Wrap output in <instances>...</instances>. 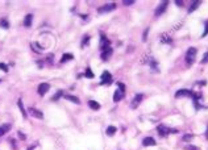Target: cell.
I'll return each instance as SVG.
<instances>
[{
	"mask_svg": "<svg viewBox=\"0 0 208 150\" xmlns=\"http://www.w3.org/2000/svg\"><path fill=\"white\" fill-rule=\"evenodd\" d=\"M117 87L118 88L115 91V94H113V101H120L121 99H123L124 96H125V86H124L121 82H118L117 83Z\"/></svg>",
	"mask_w": 208,
	"mask_h": 150,
	"instance_id": "obj_1",
	"label": "cell"
},
{
	"mask_svg": "<svg viewBox=\"0 0 208 150\" xmlns=\"http://www.w3.org/2000/svg\"><path fill=\"white\" fill-rule=\"evenodd\" d=\"M195 57H196V49L195 47H190L186 53V62L187 65H192L195 62Z\"/></svg>",
	"mask_w": 208,
	"mask_h": 150,
	"instance_id": "obj_2",
	"label": "cell"
},
{
	"mask_svg": "<svg viewBox=\"0 0 208 150\" xmlns=\"http://www.w3.org/2000/svg\"><path fill=\"white\" fill-rule=\"evenodd\" d=\"M142 99H144V95H142V94H138V95H136V96L133 97V100H132V103H130V107H132V109H136V108L138 107L140 104H141Z\"/></svg>",
	"mask_w": 208,
	"mask_h": 150,
	"instance_id": "obj_3",
	"label": "cell"
},
{
	"mask_svg": "<svg viewBox=\"0 0 208 150\" xmlns=\"http://www.w3.org/2000/svg\"><path fill=\"white\" fill-rule=\"evenodd\" d=\"M112 83V75H111L109 71H104L102 74V82L100 84H111Z\"/></svg>",
	"mask_w": 208,
	"mask_h": 150,
	"instance_id": "obj_4",
	"label": "cell"
},
{
	"mask_svg": "<svg viewBox=\"0 0 208 150\" xmlns=\"http://www.w3.org/2000/svg\"><path fill=\"white\" fill-rule=\"evenodd\" d=\"M183 96H194V92L191 91V89H179V91L175 92V97L178 99V97H183Z\"/></svg>",
	"mask_w": 208,
	"mask_h": 150,
	"instance_id": "obj_5",
	"label": "cell"
},
{
	"mask_svg": "<svg viewBox=\"0 0 208 150\" xmlns=\"http://www.w3.org/2000/svg\"><path fill=\"white\" fill-rule=\"evenodd\" d=\"M157 130H158V133H159V136H162V137H165V136H167V134L171 133V129L167 128L166 125H158Z\"/></svg>",
	"mask_w": 208,
	"mask_h": 150,
	"instance_id": "obj_6",
	"label": "cell"
},
{
	"mask_svg": "<svg viewBox=\"0 0 208 150\" xmlns=\"http://www.w3.org/2000/svg\"><path fill=\"white\" fill-rule=\"evenodd\" d=\"M28 112H29V115L33 116V117H36V118H42L44 117V113H42L41 111H38L37 108H33V107L29 108Z\"/></svg>",
	"mask_w": 208,
	"mask_h": 150,
	"instance_id": "obj_7",
	"label": "cell"
},
{
	"mask_svg": "<svg viewBox=\"0 0 208 150\" xmlns=\"http://www.w3.org/2000/svg\"><path fill=\"white\" fill-rule=\"evenodd\" d=\"M49 88H50L49 83H41L38 86V94L41 95V96H44V95H46V92L49 91Z\"/></svg>",
	"mask_w": 208,
	"mask_h": 150,
	"instance_id": "obj_8",
	"label": "cell"
},
{
	"mask_svg": "<svg viewBox=\"0 0 208 150\" xmlns=\"http://www.w3.org/2000/svg\"><path fill=\"white\" fill-rule=\"evenodd\" d=\"M167 4H169L167 1L161 3V4H159V7H158L157 9H155V12H154V13H155V16H161V15H162V13L166 11V8H167Z\"/></svg>",
	"mask_w": 208,
	"mask_h": 150,
	"instance_id": "obj_9",
	"label": "cell"
},
{
	"mask_svg": "<svg viewBox=\"0 0 208 150\" xmlns=\"http://www.w3.org/2000/svg\"><path fill=\"white\" fill-rule=\"evenodd\" d=\"M100 36H102V42H100V49H102V50L108 49V47H109V45H111V42L108 41V38L104 36V34H100Z\"/></svg>",
	"mask_w": 208,
	"mask_h": 150,
	"instance_id": "obj_10",
	"label": "cell"
},
{
	"mask_svg": "<svg viewBox=\"0 0 208 150\" xmlns=\"http://www.w3.org/2000/svg\"><path fill=\"white\" fill-rule=\"evenodd\" d=\"M115 8H116V4H108V5H104V7H100L99 9H97V12H99V13L111 12V11H113Z\"/></svg>",
	"mask_w": 208,
	"mask_h": 150,
	"instance_id": "obj_11",
	"label": "cell"
},
{
	"mask_svg": "<svg viewBox=\"0 0 208 150\" xmlns=\"http://www.w3.org/2000/svg\"><path fill=\"white\" fill-rule=\"evenodd\" d=\"M142 145H144V146H155L157 142H155V139L153 138V137H146V138H144V141H142Z\"/></svg>",
	"mask_w": 208,
	"mask_h": 150,
	"instance_id": "obj_12",
	"label": "cell"
},
{
	"mask_svg": "<svg viewBox=\"0 0 208 150\" xmlns=\"http://www.w3.org/2000/svg\"><path fill=\"white\" fill-rule=\"evenodd\" d=\"M112 53H113L112 47H108V49L103 50V53H102V59H103V61H108V59H109V57L112 55Z\"/></svg>",
	"mask_w": 208,
	"mask_h": 150,
	"instance_id": "obj_13",
	"label": "cell"
},
{
	"mask_svg": "<svg viewBox=\"0 0 208 150\" xmlns=\"http://www.w3.org/2000/svg\"><path fill=\"white\" fill-rule=\"evenodd\" d=\"M32 21H33V15H26L25 18H24V26H26V28H29V26L32 25Z\"/></svg>",
	"mask_w": 208,
	"mask_h": 150,
	"instance_id": "obj_14",
	"label": "cell"
},
{
	"mask_svg": "<svg viewBox=\"0 0 208 150\" xmlns=\"http://www.w3.org/2000/svg\"><path fill=\"white\" fill-rule=\"evenodd\" d=\"M88 107L91 108V109H94V111H99L100 109V104L97 101H95V100H90V101H88Z\"/></svg>",
	"mask_w": 208,
	"mask_h": 150,
	"instance_id": "obj_15",
	"label": "cell"
},
{
	"mask_svg": "<svg viewBox=\"0 0 208 150\" xmlns=\"http://www.w3.org/2000/svg\"><path fill=\"white\" fill-rule=\"evenodd\" d=\"M17 105H18V108H20V111H21V115H23V117L26 118V117H28V113H26L25 109H24V104H23V100H21V99H18Z\"/></svg>",
	"mask_w": 208,
	"mask_h": 150,
	"instance_id": "obj_16",
	"label": "cell"
},
{
	"mask_svg": "<svg viewBox=\"0 0 208 150\" xmlns=\"http://www.w3.org/2000/svg\"><path fill=\"white\" fill-rule=\"evenodd\" d=\"M65 97L68 100V101H74L75 104H80V100H79L76 96H71V95H66Z\"/></svg>",
	"mask_w": 208,
	"mask_h": 150,
	"instance_id": "obj_17",
	"label": "cell"
},
{
	"mask_svg": "<svg viewBox=\"0 0 208 150\" xmlns=\"http://www.w3.org/2000/svg\"><path fill=\"white\" fill-rule=\"evenodd\" d=\"M71 59H74V55L73 54H65L62 58H61V63H65V62L71 61Z\"/></svg>",
	"mask_w": 208,
	"mask_h": 150,
	"instance_id": "obj_18",
	"label": "cell"
},
{
	"mask_svg": "<svg viewBox=\"0 0 208 150\" xmlns=\"http://www.w3.org/2000/svg\"><path fill=\"white\" fill-rule=\"evenodd\" d=\"M116 130H117V129H116V126L111 125V126H108V128H107V134H108V136H113V134L116 133Z\"/></svg>",
	"mask_w": 208,
	"mask_h": 150,
	"instance_id": "obj_19",
	"label": "cell"
},
{
	"mask_svg": "<svg viewBox=\"0 0 208 150\" xmlns=\"http://www.w3.org/2000/svg\"><path fill=\"white\" fill-rule=\"evenodd\" d=\"M9 128H11V126L8 125V124H5V125L0 126V136H3V134H4V133H7V132L9 130Z\"/></svg>",
	"mask_w": 208,
	"mask_h": 150,
	"instance_id": "obj_20",
	"label": "cell"
},
{
	"mask_svg": "<svg viewBox=\"0 0 208 150\" xmlns=\"http://www.w3.org/2000/svg\"><path fill=\"white\" fill-rule=\"evenodd\" d=\"M199 5H200V1H194V3H192V5H191V7H190V8H188V13H191V12H194V11H195V9H196V8H197V7H199Z\"/></svg>",
	"mask_w": 208,
	"mask_h": 150,
	"instance_id": "obj_21",
	"label": "cell"
},
{
	"mask_svg": "<svg viewBox=\"0 0 208 150\" xmlns=\"http://www.w3.org/2000/svg\"><path fill=\"white\" fill-rule=\"evenodd\" d=\"M84 76H86V78H90V79H91V78H94V73L91 71V68H90V67H87V68H86V73H84Z\"/></svg>",
	"mask_w": 208,
	"mask_h": 150,
	"instance_id": "obj_22",
	"label": "cell"
},
{
	"mask_svg": "<svg viewBox=\"0 0 208 150\" xmlns=\"http://www.w3.org/2000/svg\"><path fill=\"white\" fill-rule=\"evenodd\" d=\"M62 95H63V91H58V92H57V94H55V95H54V96H53V97H51V100H53V101H57V100H58V99H59V97H61V96H62Z\"/></svg>",
	"mask_w": 208,
	"mask_h": 150,
	"instance_id": "obj_23",
	"label": "cell"
},
{
	"mask_svg": "<svg viewBox=\"0 0 208 150\" xmlns=\"http://www.w3.org/2000/svg\"><path fill=\"white\" fill-rule=\"evenodd\" d=\"M192 138H194V134H191V133H190V134H184V136H183V141L184 142L191 141Z\"/></svg>",
	"mask_w": 208,
	"mask_h": 150,
	"instance_id": "obj_24",
	"label": "cell"
},
{
	"mask_svg": "<svg viewBox=\"0 0 208 150\" xmlns=\"http://www.w3.org/2000/svg\"><path fill=\"white\" fill-rule=\"evenodd\" d=\"M0 25H1L3 28H8V26H9V24H8V21L5 20V18H1V20H0Z\"/></svg>",
	"mask_w": 208,
	"mask_h": 150,
	"instance_id": "obj_25",
	"label": "cell"
},
{
	"mask_svg": "<svg viewBox=\"0 0 208 150\" xmlns=\"http://www.w3.org/2000/svg\"><path fill=\"white\" fill-rule=\"evenodd\" d=\"M88 41H90V36H88V34H86V36H84V39L82 41V46H87Z\"/></svg>",
	"mask_w": 208,
	"mask_h": 150,
	"instance_id": "obj_26",
	"label": "cell"
},
{
	"mask_svg": "<svg viewBox=\"0 0 208 150\" xmlns=\"http://www.w3.org/2000/svg\"><path fill=\"white\" fill-rule=\"evenodd\" d=\"M208 34V21L204 24V32H203V36L202 37H205Z\"/></svg>",
	"mask_w": 208,
	"mask_h": 150,
	"instance_id": "obj_27",
	"label": "cell"
},
{
	"mask_svg": "<svg viewBox=\"0 0 208 150\" xmlns=\"http://www.w3.org/2000/svg\"><path fill=\"white\" fill-rule=\"evenodd\" d=\"M207 62H208V51L205 53L204 55H203V59H202V63H203V65H204V63H207Z\"/></svg>",
	"mask_w": 208,
	"mask_h": 150,
	"instance_id": "obj_28",
	"label": "cell"
},
{
	"mask_svg": "<svg viewBox=\"0 0 208 150\" xmlns=\"http://www.w3.org/2000/svg\"><path fill=\"white\" fill-rule=\"evenodd\" d=\"M0 70H3L4 73H8V67H7V65H4V63H0Z\"/></svg>",
	"mask_w": 208,
	"mask_h": 150,
	"instance_id": "obj_29",
	"label": "cell"
},
{
	"mask_svg": "<svg viewBox=\"0 0 208 150\" xmlns=\"http://www.w3.org/2000/svg\"><path fill=\"white\" fill-rule=\"evenodd\" d=\"M123 4L124 5H132V4H134V1H133V0H126V1H124Z\"/></svg>",
	"mask_w": 208,
	"mask_h": 150,
	"instance_id": "obj_30",
	"label": "cell"
},
{
	"mask_svg": "<svg viewBox=\"0 0 208 150\" xmlns=\"http://www.w3.org/2000/svg\"><path fill=\"white\" fill-rule=\"evenodd\" d=\"M186 150H199V149H197V147L196 146H191V145H190V146L188 147H187V149Z\"/></svg>",
	"mask_w": 208,
	"mask_h": 150,
	"instance_id": "obj_31",
	"label": "cell"
},
{
	"mask_svg": "<svg viewBox=\"0 0 208 150\" xmlns=\"http://www.w3.org/2000/svg\"><path fill=\"white\" fill-rule=\"evenodd\" d=\"M146 38H147V30H145V32H144V37H142V39H144V41H146Z\"/></svg>",
	"mask_w": 208,
	"mask_h": 150,
	"instance_id": "obj_32",
	"label": "cell"
},
{
	"mask_svg": "<svg viewBox=\"0 0 208 150\" xmlns=\"http://www.w3.org/2000/svg\"><path fill=\"white\" fill-rule=\"evenodd\" d=\"M175 4H176V5H179V7H182V5H183V1H178V0H176Z\"/></svg>",
	"mask_w": 208,
	"mask_h": 150,
	"instance_id": "obj_33",
	"label": "cell"
},
{
	"mask_svg": "<svg viewBox=\"0 0 208 150\" xmlns=\"http://www.w3.org/2000/svg\"><path fill=\"white\" fill-rule=\"evenodd\" d=\"M18 136H20V137H21V138H23V139H24V138H25V136H24V134H23V133H20V132H18Z\"/></svg>",
	"mask_w": 208,
	"mask_h": 150,
	"instance_id": "obj_34",
	"label": "cell"
},
{
	"mask_svg": "<svg viewBox=\"0 0 208 150\" xmlns=\"http://www.w3.org/2000/svg\"><path fill=\"white\" fill-rule=\"evenodd\" d=\"M205 138L208 139V126H207V130H205Z\"/></svg>",
	"mask_w": 208,
	"mask_h": 150,
	"instance_id": "obj_35",
	"label": "cell"
},
{
	"mask_svg": "<svg viewBox=\"0 0 208 150\" xmlns=\"http://www.w3.org/2000/svg\"><path fill=\"white\" fill-rule=\"evenodd\" d=\"M0 82H1V80H0Z\"/></svg>",
	"mask_w": 208,
	"mask_h": 150,
	"instance_id": "obj_36",
	"label": "cell"
}]
</instances>
